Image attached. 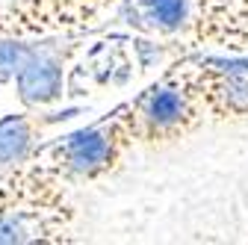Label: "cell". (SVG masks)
<instances>
[{"mask_svg":"<svg viewBox=\"0 0 248 245\" xmlns=\"http://www.w3.org/2000/svg\"><path fill=\"white\" fill-rule=\"evenodd\" d=\"M118 109L133 133V142L180 139L183 133L195 130L207 118V112L195 95L192 74L186 68V62L183 65L177 62L151 89H145L142 95H136L130 104H124Z\"/></svg>","mask_w":248,"mask_h":245,"instance_id":"6da1fadb","label":"cell"},{"mask_svg":"<svg viewBox=\"0 0 248 245\" xmlns=\"http://www.w3.org/2000/svg\"><path fill=\"white\" fill-rule=\"evenodd\" d=\"M133 145V133L124 121L121 109L112 112V118L95 121L83 130H74L68 136H62L59 142L47 148H36L45 160H39L47 171H53L62 183L68 180H95L115 168L124 157V151Z\"/></svg>","mask_w":248,"mask_h":245,"instance_id":"7a4b0ae2","label":"cell"},{"mask_svg":"<svg viewBox=\"0 0 248 245\" xmlns=\"http://www.w3.org/2000/svg\"><path fill=\"white\" fill-rule=\"evenodd\" d=\"M68 42L39 39L30 42L21 68L15 71V92L27 109H45L62 101L65 95V65L71 56Z\"/></svg>","mask_w":248,"mask_h":245,"instance_id":"3957f363","label":"cell"},{"mask_svg":"<svg viewBox=\"0 0 248 245\" xmlns=\"http://www.w3.org/2000/svg\"><path fill=\"white\" fill-rule=\"evenodd\" d=\"M118 21L145 36H180L195 24V0H118Z\"/></svg>","mask_w":248,"mask_h":245,"instance_id":"277c9868","label":"cell"},{"mask_svg":"<svg viewBox=\"0 0 248 245\" xmlns=\"http://www.w3.org/2000/svg\"><path fill=\"white\" fill-rule=\"evenodd\" d=\"M71 210H45V207H27L0 210V245L12 242H33V239H62L59 233L68 230Z\"/></svg>","mask_w":248,"mask_h":245,"instance_id":"5b68a950","label":"cell"},{"mask_svg":"<svg viewBox=\"0 0 248 245\" xmlns=\"http://www.w3.org/2000/svg\"><path fill=\"white\" fill-rule=\"evenodd\" d=\"M47 118H36L33 112H9L0 118V174L24 166L39 148V133Z\"/></svg>","mask_w":248,"mask_h":245,"instance_id":"8992f818","label":"cell"},{"mask_svg":"<svg viewBox=\"0 0 248 245\" xmlns=\"http://www.w3.org/2000/svg\"><path fill=\"white\" fill-rule=\"evenodd\" d=\"M30 42L21 36H0V83L15 80V71L21 68Z\"/></svg>","mask_w":248,"mask_h":245,"instance_id":"52a82bcc","label":"cell"},{"mask_svg":"<svg viewBox=\"0 0 248 245\" xmlns=\"http://www.w3.org/2000/svg\"><path fill=\"white\" fill-rule=\"evenodd\" d=\"M133 50L139 56V68L142 71H148L154 65H163V59H166V45H157V42H151V39L133 42Z\"/></svg>","mask_w":248,"mask_h":245,"instance_id":"ba28073f","label":"cell"}]
</instances>
